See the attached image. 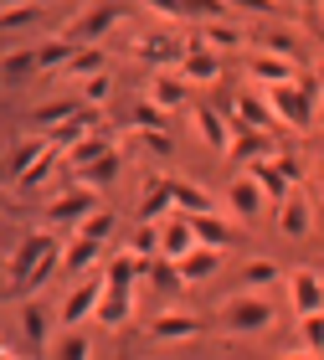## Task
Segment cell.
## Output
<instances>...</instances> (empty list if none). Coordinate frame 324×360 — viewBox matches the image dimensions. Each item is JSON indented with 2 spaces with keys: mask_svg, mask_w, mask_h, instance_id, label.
Wrapping results in <instances>:
<instances>
[{
  "mask_svg": "<svg viewBox=\"0 0 324 360\" xmlns=\"http://www.w3.org/2000/svg\"><path fill=\"white\" fill-rule=\"evenodd\" d=\"M57 248H62V242H57L52 232H26V237L11 248V257H6V278H11L15 288H26V283H31V273H37Z\"/></svg>",
  "mask_w": 324,
  "mask_h": 360,
  "instance_id": "6da1fadb",
  "label": "cell"
},
{
  "mask_svg": "<svg viewBox=\"0 0 324 360\" xmlns=\"http://www.w3.org/2000/svg\"><path fill=\"white\" fill-rule=\"evenodd\" d=\"M268 324H273V304L263 293H237V299L221 304V330L232 335H263Z\"/></svg>",
  "mask_w": 324,
  "mask_h": 360,
  "instance_id": "7a4b0ae2",
  "label": "cell"
},
{
  "mask_svg": "<svg viewBox=\"0 0 324 360\" xmlns=\"http://www.w3.org/2000/svg\"><path fill=\"white\" fill-rule=\"evenodd\" d=\"M119 21H124V11L113 6V0H98V6H88L77 21L62 26V37H67L72 46H103V37H108Z\"/></svg>",
  "mask_w": 324,
  "mask_h": 360,
  "instance_id": "3957f363",
  "label": "cell"
},
{
  "mask_svg": "<svg viewBox=\"0 0 324 360\" xmlns=\"http://www.w3.org/2000/svg\"><path fill=\"white\" fill-rule=\"evenodd\" d=\"M98 211H103V206H98V191H93V186H72V191H62L57 201H46V221L83 232V221L98 217Z\"/></svg>",
  "mask_w": 324,
  "mask_h": 360,
  "instance_id": "277c9868",
  "label": "cell"
},
{
  "mask_svg": "<svg viewBox=\"0 0 324 360\" xmlns=\"http://www.w3.org/2000/svg\"><path fill=\"white\" fill-rule=\"evenodd\" d=\"M268 103H273V113H278V124H288V129H309L314 124V98L299 88V77L283 83V88H273Z\"/></svg>",
  "mask_w": 324,
  "mask_h": 360,
  "instance_id": "5b68a950",
  "label": "cell"
},
{
  "mask_svg": "<svg viewBox=\"0 0 324 360\" xmlns=\"http://www.w3.org/2000/svg\"><path fill=\"white\" fill-rule=\"evenodd\" d=\"M283 283H288V299H294V314H299V319L324 309V273H319V268H294Z\"/></svg>",
  "mask_w": 324,
  "mask_h": 360,
  "instance_id": "8992f818",
  "label": "cell"
},
{
  "mask_svg": "<svg viewBox=\"0 0 324 360\" xmlns=\"http://www.w3.org/2000/svg\"><path fill=\"white\" fill-rule=\"evenodd\" d=\"M165 186H170V201H175L181 217H212V211H221V201L206 186H190V180H181V175H165Z\"/></svg>",
  "mask_w": 324,
  "mask_h": 360,
  "instance_id": "52a82bcc",
  "label": "cell"
},
{
  "mask_svg": "<svg viewBox=\"0 0 324 360\" xmlns=\"http://www.w3.org/2000/svg\"><path fill=\"white\" fill-rule=\"evenodd\" d=\"M98 304H103V283L83 278V283H77L67 299H62V324H67V330H77V324L98 319Z\"/></svg>",
  "mask_w": 324,
  "mask_h": 360,
  "instance_id": "ba28073f",
  "label": "cell"
},
{
  "mask_svg": "<svg viewBox=\"0 0 324 360\" xmlns=\"http://www.w3.org/2000/svg\"><path fill=\"white\" fill-rule=\"evenodd\" d=\"M181 77H186V83H216V77H221V52H212L201 37H190L186 57H181Z\"/></svg>",
  "mask_w": 324,
  "mask_h": 360,
  "instance_id": "9c48e42d",
  "label": "cell"
},
{
  "mask_svg": "<svg viewBox=\"0 0 324 360\" xmlns=\"http://www.w3.org/2000/svg\"><path fill=\"white\" fill-rule=\"evenodd\" d=\"M226 201H232V211L242 221H257V217H263V206H268V195H263V186H257L247 170H242L232 186H226Z\"/></svg>",
  "mask_w": 324,
  "mask_h": 360,
  "instance_id": "30bf717a",
  "label": "cell"
},
{
  "mask_svg": "<svg viewBox=\"0 0 324 360\" xmlns=\"http://www.w3.org/2000/svg\"><path fill=\"white\" fill-rule=\"evenodd\" d=\"M21 340L31 345V355H46L52 350V314L31 299V304H21Z\"/></svg>",
  "mask_w": 324,
  "mask_h": 360,
  "instance_id": "8fae6325",
  "label": "cell"
},
{
  "mask_svg": "<svg viewBox=\"0 0 324 360\" xmlns=\"http://www.w3.org/2000/svg\"><path fill=\"white\" fill-rule=\"evenodd\" d=\"M247 72L257 77V83H268V88H283V83L299 77V62L273 57V52H247Z\"/></svg>",
  "mask_w": 324,
  "mask_h": 360,
  "instance_id": "7c38bea8",
  "label": "cell"
},
{
  "mask_svg": "<svg viewBox=\"0 0 324 360\" xmlns=\"http://www.w3.org/2000/svg\"><path fill=\"white\" fill-rule=\"evenodd\" d=\"M170 186H165V175L160 180H150V186H144V195H139V206H134V217L144 221V226H165L170 221Z\"/></svg>",
  "mask_w": 324,
  "mask_h": 360,
  "instance_id": "4fadbf2b",
  "label": "cell"
},
{
  "mask_svg": "<svg viewBox=\"0 0 324 360\" xmlns=\"http://www.w3.org/2000/svg\"><path fill=\"white\" fill-rule=\"evenodd\" d=\"M103 257V242H93V237H83V232H72V242L62 248V273L67 278H83L93 263Z\"/></svg>",
  "mask_w": 324,
  "mask_h": 360,
  "instance_id": "5bb4252c",
  "label": "cell"
},
{
  "mask_svg": "<svg viewBox=\"0 0 324 360\" xmlns=\"http://www.w3.org/2000/svg\"><path fill=\"white\" fill-rule=\"evenodd\" d=\"M201 242H196V232H190V221L186 217H175V221H165L160 226V257H170V263H181L186 252H196Z\"/></svg>",
  "mask_w": 324,
  "mask_h": 360,
  "instance_id": "9a60e30c",
  "label": "cell"
},
{
  "mask_svg": "<svg viewBox=\"0 0 324 360\" xmlns=\"http://www.w3.org/2000/svg\"><path fill=\"white\" fill-rule=\"evenodd\" d=\"M247 175L257 180V186H263V195H268L273 206H283L288 195H294V180L278 170V160H257V165H247Z\"/></svg>",
  "mask_w": 324,
  "mask_h": 360,
  "instance_id": "2e32d148",
  "label": "cell"
},
{
  "mask_svg": "<svg viewBox=\"0 0 324 360\" xmlns=\"http://www.w3.org/2000/svg\"><path fill=\"white\" fill-rule=\"evenodd\" d=\"M150 263H155V257H139V252L119 248V252L108 257V283H119V288H134L139 278H150Z\"/></svg>",
  "mask_w": 324,
  "mask_h": 360,
  "instance_id": "e0dca14e",
  "label": "cell"
},
{
  "mask_svg": "<svg viewBox=\"0 0 324 360\" xmlns=\"http://www.w3.org/2000/svg\"><path fill=\"white\" fill-rule=\"evenodd\" d=\"M196 37L212 46V52H237V46H247V31H242V21H206V26H196Z\"/></svg>",
  "mask_w": 324,
  "mask_h": 360,
  "instance_id": "ac0fdd59",
  "label": "cell"
},
{
  "mask_svg": "<svg viewBox=\"0 0 324 360\" xmlns=\"http://www.w3.org/2000/svg\"><path fill=\"white\" fill-rule=\"evenodd\" d=\"M196 129H201V139L212 144L216 155H226V150H232V139H237L232 119H226V113H216V108H196Z\"/></svg>",
  "mask_w": 324,
  "mask_h": 360,
  "instance_id": "d6986e66",
  "label": "cell"
},
{
  "mask_svg": "<svg viewBox=\"0 0 324 360\" xmlns=\"http://www.w3.org/2000/svg\"><path fill=\"white\" fill-rule=\"evenodd\" d=\"M186 98H190V83H186V77H170V72H155V77H150V103H155V108L175 113V108H186Z\"/></svg>",
  "mask_w": 324,
  "mask_h": 360,
  "instance_id": "ffe728a7",
  "label": "cell"
},
{
  "mask_svg": "<svg viewBox=\"0 0 324 360\" xmlns=\"http://www.w3.org/2000/svg\"><path fill=\"white\" fill-rule=\"evenodd\" d=\"M309 226H314V206L294 191V195L278 206V232H283V237H309Z\"/></svg>",
  "mask_w": 324,
  "mask_h": 360,
  "instance_id": "44dd1931",
  "label": "cell"
},
{
  "mask_svg": "<svg viewBox=\"0 0 324 360\" xmlns=\"http://www.w3.org/2000/svg\"><path fill=\"white\" fill-rule=\"evenodd\" d=\"M134 57H139V62H155V68H170V62L186 57V46L160 31V37H139V41H134Z\"/></svg>",
  "mask_w": 324,
  "mask_h": 360,
  "instance_id": "7402d4cb",
  "label": "cell"
},
{
  "mask_svg": "<svg viewBox=\"0 0 324 360\" xmlns=\"http://www.w3.org/2000/svg\"><path fill=\"white\" fill-rule=\"evenodd\" d=\"M37 72H41L37 46H15V52H6V57H0V83H31Z\"/></svg>",
  "mask_w": 324,
  "mask_h": 360,
  "instance_id": "603a6c76",
  "label": "cell"
},
{
  "mask_svg": "<svg viewBox=\"0 0 324 360\" xmlns=\"http://www.w3.org/2000/svg\"><path fill=\"white\" fill-rule=\"evenodd\" d=\"M196 330H201V319H196V314H186V309L155 314V324H150V335H155V340H196Z\"/></svg>",
  "mask_w": 324,
  "mask_h": 360,
  "instance_id": "cb8c5ba5",
  "label": "cell"
},
{
  "mask_svg": "<svg viewBox=\"0 0 324 360\" xmlns=\"http://www.w3.org/2000/svg\"><path fill=\"white\" fill-rule=\"evenodd\" d=\"M129 314H134V288H119V283H103V304H98V319L108 324H129Z\"/></svg>",
  "mask_w": 324,
  "mask_h": 360,
  "instance_id": "d4e9b609",
  "label": "cell"
},
{
  "mask_svg": "<svg viewBox=\"0 0 324 360\" xmlns=\"http://www.w3.org/2000/svg\"><path fill=\"white\" fill-rule=\"evenodd\" d=\"M190 221V232H196V242H201V248H226V242H232V221H226L221 217V211H212V217H186Z\"/></svg>",
  "mask_w": 324,
  "mask_h": 360,
  "instance_id": "484cf974",
  "label": "cell"
},
{
  "mask_svg": "<svg viewBox=\"0 0 324 360\" xmlns=\"http://www.w3.org/2000/svg\"><path fill=\"white\" fill-rule=\"evenodd\" d=\"M216 273H221V252L216 248H196V252L181 257V278L186 283H206V278H216Z\"/></svg>",
  "mask_w": 324,
  "mask_h": 360,
  "instance_id": "4316f807",
  "label": "cell"
},
{
  "mask_svg": "<svg viewBox=\"0 0 324 360\" xmlns=\"http://www.w3.org/2000/svg\"><path fill=\"white\" fill-rule=\"evenodd\" d=\"M98 72H108V52L103 46H72V62L62 68V77H98Z\"/></svg>",
  "mask_w": 324,
  "mask_h": 360,
  "instance_id": "83f0119b",
  "label": "cell"
},
{
  "mask_svg": "<svg viewBox=\"0 0 324 360\" xmlns=\"http://www.w3.org/2000/svg\"><path fill=\"white\" fill-rule=\"evenodd\" d=\"M77 113H83V103H77V98H57V103H41L37 113H31V124H37L41 134H52V129H62L67 119H77Z\"/></svg>",
  "mask_w": 324,
  "mask_h": 360,
  "instance_id": "f1b7e54d",
  "label": "cell"
},
{
  "mask_svg": "<svg viewBox=\"0 0 324 360\" xmlns=\"http://www.w3.org/2000/svg\"><path fill=\"white\" fill-rule=\"evenodd\" d=\"M226 155H232V160H247V165H257L263 155H273V134H263V129H242Z\"/></svg>",
  "mask_w": 324,
  "mask_h": 360,
  "instance_id": "f546056e",
  "label": "cell"
},
{
  "mask_svg": "<svg viewBox=\"0 0 324 360\" xmlns=\"http://www.w3.org/2000/svg\"><path fill=\"white\" fill-rule=\"evenodd\" d=\"M108 180H119V155H113V150H103L98 160H93V165H83V170H77V186H93V191H103Z\"/></svg>",
  "mask_w": 324,
  "mask_h": 360,
  "instance_id": "4dcf8cb0",
  "label": "cell"
},
{
  "mask_svg": "<svg viewBox=\"0 0 324 360\" xmlns=\"http://www.w3.org/2000/svg\"><path fill=\"white\" fill-rule=\"evenodd\" d=\"M247 52H273V57H288V62H299V41H294V31H268V37H252L247 41Z\"/></svg>",
  "mask_w": 324,
  "mask_h": 360,
  "instance_id": "1f68e13d",
  "label": "cell"
},
{
  "mask_svg": "<svg viewBox=\"0 0 324 360\" xmlns=\"http://www.w3.org/2000/svg\"><path fill=\"white\" fill-rule=\"evenodd\" d=\"M46 355H52V360H88L93 345H88L83 330H62V335L52 340V350H46Z\"/></svg>",
  "mask_w": 324,
  "mask_h": 360,
  "instance_id": "d6a6232c",
  "label": "cell"
},
{
  "mask_svg": "<svg viewBox=\"0 0 324 360\" xmlns=\"http://www.w3.org/2000/svg\"><path fill=\"white\" fill-rule=\"evenodd\" d=\"M37 62H41V72H62V68L72 62V41H67V37L41 41V46H37Z\"/></svg>",
  "mask_w": 324,
  "mask_h": 360,
  "instance_id": "836d02e7",
  "label": "cell"
},
{
  "mask_svg": "<svg viewBox=\"0 0 324 360\" xmlns=\"http://www.w3.org/2000/svg\"><path fill=\"white\" fill-rule=\"evenodd\" d=\"M108 93H113V72L83 77V83H77V103H83V108H103V103H108Z\"/></svg>",
  "mask_w": 324,
  "mask_h": 360,
  "instance_id": "e575fe53",
  "label": "cell"
},
{
  "mask_svg": "<svg viewBox=\"0 0 324 360\" xmlns=\"http://www.w3.org/2000/svg\"><path fill=\"white\" fill-rule=\"evenodd\" d=\"M57 160H62V150H46L41 160H31V165H26L21 175H15V191H37L41 180L52 175V165H57Z\"/></svg>",
  "mask_w": 324,
  "mask_h": 360,
  "instance_id": "d590c367",
  "label": "cell"
},
{
  "mask_svg": "<svg viewBox=\"0 0 324 360\" xmlns=\"http://www.w3.org/2000/svg\"><path fill=\"white\" fill-rule=\"evenodd\" d=\"M186 6V15L196 26H206V21H226V15H232V0H181Z\"/></svg>",
  "mask_w": 324,
  "mask_h": 360,
  "instance_id": "8d00e7d4",
  "label": "cell"
},
{
  "mask_svg": "<svg viewBox=\"0 0 324 360\" xmlns=\"http://www.w3.org/2000/svg\"><path fill=\"white\" fill-rule=\"evenodd\" d=\"M237 283H247V288L278 283V263H268V257H252V263H242V273H237Z\"/></svg>",
  "mask_w": 324,
  "mask_h": 360,
  "instance_id": "74e56055",
  "label": "cell"
},
{
  "mask_svg": "<svg viewBox=\"0 0 324 360\" xmlns=\"http://www.w3.org/2000/svg\"><path fill=\"white\" fill-rule=\"evenodd\" d=\"M150 278H155V288H165V293H181V288H186L181 263H170V257H155V263H150Z\"/></svg>",
  "mask_w": 324,
  "mask_h": 360,
  "instance_id": "f35d334b",
  "label": "cell"
},
{
  "mask_svg": "<svg viewBox=\"0 0 324 360\" xmlns=\"http://www.w3.org/2000/svg\"><path fill=\"white\" fill-rule=\"evenodd\" d=\"M165 119H170V113H165V108H155L150 98H144V103L134 108V119H129V124H134L139 134H160V129H165Z\"/></svg>",
  "mask_w": 324,
  "mask_h": 360,
  "instance_id": "ab89813d",
  "label": "cell"
},
{
  "mask_svg": "<svg viewBox=\"0 0 324 360\" xmlns=\"http://www.w3.org/2000/svg\"><path fill=\"white\" fill-rule=\"evenodd\" d=\"M299 340H304V350L324 355V309H319V314H304V319H299Z\"/></svg>",
  "mask_w": 324,
  "mask_h": 360,
  "instance_id": "60d3db41",
  "label": "cell"
},
{
  "mask_svg": "<svg viewBox=\"0 0 324 360\" xmlns=\"http://www.w3.org/2000/svg\"><path fill=\"white\" fill-rule=\"evenodd\" d=\"M129 252H139V257H160V226H144V221H139V232H134V242H129Z\"/></svg>",
  "mask_w": 324,
  "mask_h": 360,
  "instance_id": "b9f144b4",
  "label": "cell"
},
{
  "mask_svg": "<svg viewBox=\"0 0 324 360\" xmlns=\"http://www.w3.org/2000/svg\"><path fill=\"white\" fill-rule=\"evenodd\" d=\"M103 150H113V144H108V139H98V134H93V139H83V144H77V150H72V165H77V170H83V165H93V160H98Z\"/></svg>",
  "mask_w": 324,
  "mask_h": 360,
  "instance_id": "7bdbcfd3",
  "label": "cell"
},
{
  "mask_svg": "<svg viewBox=\"0 0 324 360\" xmlns=\"http://www.w3.org/2000/svg\"><path fill=\"white\" fill-rule=\"evenodd\" d=\"M139 6H144V11H155V15H165V21H190L181 0H139Z\"/></svg>",
  "mask_w": 324,
  "mask_h": 360,
  "instance_id": "ee69618b",
  "label": "cell"
},
{
  "mask_svg": "<svg viewBox=\"0 0 324 360\" xmlns=\"http://www.w3.org/2000/svg\"><path fill=\"white\" fill-rule=\"evenodd\" d=\"M108 232H113V217H108V211H98V217L83 221V237H93V242H103Z\"/></svg>",
  "mask_w": 324,
  "mask_h": 360,
  "instance_id": "f6af8a7d",
  "label": "cell"
},
{
  "mask_svg": "<svg viewBox=\"0 0 324 360\" xmlns=\"http://www.w3.org/2000/svg\"><path fill=\"white\" fill-rule=\"evenodd\" d=\"M31 21H37V0H31V6H15V11L0 15V26H31Z\"/></svg>",
  "mask_w": 324,
  "mask_h": 360,
  "instance_id": "bcb514c9",
  "label": "cell"
},
{
  "mask_svg": "<svg viewBox=\"0 0 324 360\" xmlns=\"http://www.w3.org/2000/svg\"><path fill=\"white\" fill-rule=\"evenodd\" d=\"M278 170H283L288 180H294V186H299L304 175H309V170H304V155H278Z\"/></svg>",
  "mask_w": 324,
  "mask_h": 360,
  "instance_id": "7dc6e473",
  "label": "cell"
},
{
  "mask_svg": "<svg viewBox=\"0 0 324 360\" xmlns=\"http://www.w3.org/2000/svg\"><path fill=\"white\" fill-rule=\"evenodd\" d=\"M232 11H252V15H273L278 0H232Z\"/></svg>",
  "mask_w": 324,
  "mask_h": 360,
  "instance_id": "c3c4849f",
  "label": "cell"
},
{
  "mask_svg": "<svg viewBox=\"0 0 324 360\" xmlns=\"http://www.w3.org/2000/svg\"><path fill=\"white\" fill-rule=\"evenodd\" d=\"M144 144H150V150H160V155H170V150H175V144H170V134H165V129H160V134H144Z\"/></svg>",
  "mask_w": 324,
  "mask_h": 360,
  "instance_id": "681fc988",
  "label": "cell"
},
{
  "mask_svg": "<svg viewBox=\"0 0 324 360\" xmlns=\"http://www.w3.org/2000/svg\"><path fill=\"white\" fill-rule=\"evenodd\" d=\"M278 360H324V355H314V350H294V355H278Z\"/></svg>",
  "mask_w": 324,
  "mask_h": 360,
  "instance_id": "f907efd6",
  "label": "cell"
},
{
  "mask_svg": "<svg viewBox=\"0 0 324 360\" xmlns=\"http://www.w3.org/2000/svg\"><path fill=\"white\" fill-rule=\"evenodd\" d=\"M15 6H31V0H0V15H6V11H15Z\"/></svg>",
  "mask_w": 324,
  "mask_h": 360,
  "instance_id": "816d5d0a",
  "label": "cell"
},
{
  "mask_svg": "<svg viewBox=\"0 0 324 360\" xmlns=\"http://www.w3.org/2000/svg\"><path fill=\"white\" fill-rule=\"evenodd\" d=\"M0 360H15V355H6V345H0Z\"/></svg>",
  "mask_w": 324,
  "mask_h": 360,
  "instance_id": "f5cc1de1",
  "label": "cell"
},
{
  "mask_svg": "<svg viewBox=\"0 0 324 360\" xmlns=\"http://www.w3.org/2000/svg\"><path fill=\"white\" fill-rule=\"evenodd\" d=\"M319 180H324V170H319Z\"/></svg>",
  "mask_w": 324,
  "mask_h": 360,
  "instance_id": "db71d44e",
  "label": "cell"
},
{
  "mask_svg": "<svg viewBox=\"0 0 324 360\" xmlns=\"http://www.w3.org/2000/svg\"><path fill=\"white\" fill-rule=\"evenodd\" d=\"M37 6H41V0H37Z\"/></svg>",
  "mask_w": 324,
  "mask_h": 360,
  "instance_id": "11a10c76",
  "label": "cell"
},
{
  "mask_svg": "<svg viewBox=\"0 0 324 360\" xmlns=\"http://www.w3.org/2000/svg\"><path fill=\"white\" fill-rule=\"evenodd\" d=\"M319 6H324V0H319Z\"/></svg>",
  "mask_w": 324,
  "mask_h": 360,
  "instance_id": "9f6ffc18",
  "label": "cell"
}]
</instances>
